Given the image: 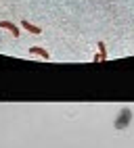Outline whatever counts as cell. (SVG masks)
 I'll use <instances>...</instances> for the list:
<instances>
[{"instance_id":"7a4b0ae2","label":"cell","mask_w":134,"mask_h":148,"mask_svg":"<svg viewBox=\"0 0 134 148\" xmlns=\"http://www.w3.org/2000/svg\"><path fill=\"white\" fill-rule=\"evenodd\" d=\"M0 29H8L13 36H19V27L15 23H11V21H0Z\"/></svg>"},{"instance_id":"277c9868","label":"cell","mask_w":134,"mask_h":148,"mask_svg":"<svg viewBox=\"0 0 134 148\" xmlns=\"http://www.w3.org/2000/svg\"><path fill=\"white\" fill-rule=\"evenodd\" d=\"M23 27H25V29H27V32H30V34H36V36L40 34V32H42L40 27H36V25H32L30 21H23Z\"/></svg>"},{"instance_id":"6da1fadb","label":"cell","mask_w":134,"mask_h":148,"mask_svg":"<svg viewBox=\"0 0 134 148\" xmlns=\"http://www.w3.org/2000/svg\"><path fill=\"white\" fill-rule=\"evenodd\" d=\"M30 52L36 54V56H40V58H44V61H50V52H46L44 48H40V46H32Z\"/></svg>"},{"instance_id":"3957f363","label":"cell","mask_w":134,"mask_h":148,"mask_svg":"<svg viewBox=\"0 0 134 148\" xmlns=\"http://www.w3.org/2000/svg\"><path fill=\"white\" fill-rule=\"evenodd\" d=\"M99 54L97 56H94V61H107V52H105V44L103 42H99Z\"/></svg>"}]
</instances>
